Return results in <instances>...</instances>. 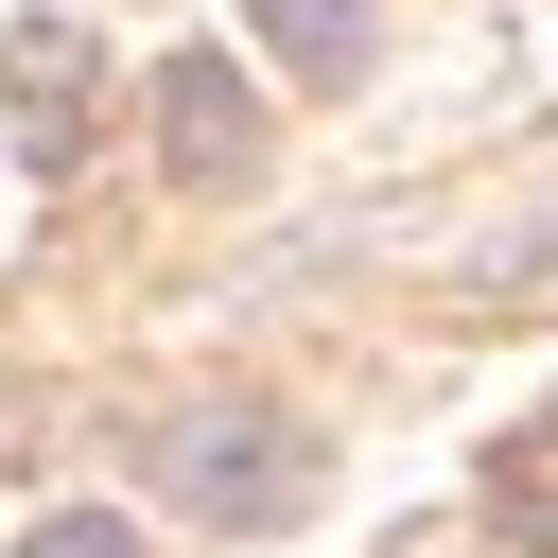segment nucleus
<instances>
[{
    "label": "nucleus",
    "instance_id": "obj_1",
    "mask_svg": "<svg viewBox=\"0 0 558 558\" xmlns=\"http://www.w3.org/2000/svg\"><path fill=\"white\" fill-rule=\"evenodd\" d=\"M87 87H105V35H87L70 0H35V17L0 35V140H17L35 174H70V157H87Z\"/></svg>",
    "mask_w": 558,
    "mask_h": 558
},
{
    "label": "nucleus",
    "instance_id": "obj_2",
    "mask_svg": "<svg viewBox=\"0 0 558 558\" xmlns=\"http://www.w3.org/2000/svg\"><path fill=\"white\" fill-rule=\"evenodd\" d=\"M157 471H174V506H209V523H279V506L314 488V436H279V418L209 401V418H174V436H157Z\"/></svg>",
    "mask_w": 558,
    "mask_h": 558
},
{
    "label": "nucleus",
    "instance_id": "obj_3",
    "mask_svg": "<svg viewBox=\"0 0 558 558\" xmlns=\"http://www.w3.org/2000/svg\"><path fill=\"white\" fill-rule=\"evenodd\" d=\"M157 157H174L192 192H244V174H262V105H244L227 52H174V70H157Z\"/></svg>",
    "mask_w": 558,
    "mask_h": 558
},
{
    "label": "nucleus",
    "instance_id": "obj_4",
    "mask_svg": "<svg viewBox=\"0 0 558 558\" xmlns=\"http://www.w3.org/2000/svg\"><path fill=\"white\" fill-rule=\"evenodd\" d=\"M244 35H262L296 87H366V52H384V17H366V0H244Z\"/></svg>",
    "mask_w": 558,
    "mask_h": 558
},
{
    "label": "nucleus",
    "instance_id": "obj_5",
    "mask_svg": "<svg viewBox=\"0 0 558 558\" xmlns=\"http://www.w3.org/2000/svg\"><path fill=\"white\" fill-rule=\"evenodd\" d=\"M17 558H140V523H105V506H52V523H35Z\"/></svg>",
    "mask_w": 558,
    "mask_h": 558
},
{
    "label": "nucleus",
    "instance_id": "obj_6",
    "mask_svg": "<svg viewBox=\"0 0 558 558\" xmlns=\"http://www.w3.org/2000/svg\"><path fill=\"white\" fill-rule=\"evenodd\" d=\"M541 453H558V436H541Z\"/></svg>",
    "mask_w": 558,
    "mask_h": 558
}]
</instances>
